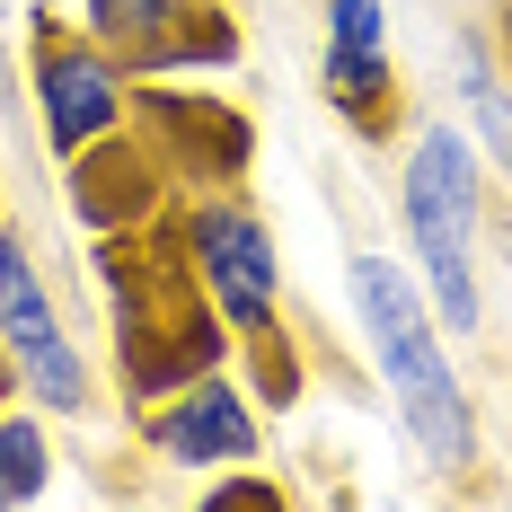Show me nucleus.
<instances>
[{
	"instance_id": "obj_1",
	"label": "nucleus",
	"mask_w": 512,
	"mask_h": 512,
	"mask_svg": "<svg viewBox=\"0 0 512 512\" xmlns=\"http://www.w3.org/2000/svg\"><path fill=\"white\" fill-rule=\"evenodd\" d=\"M345 292H354V318H362V336H371V362L389 380L398 424L415 433V451L433 468L460 477L477 460V415H468V389H460V371H451V354H442L433 292L415 283L407 265H389V256H354L345 265Z\"/></svg>"
},
{
	"instance_id": "obj_2",
	"label": "nucleus",
	"mask_w": 512,
	"mask_h": 512,
	"mask_svg": "<svg viewBox=\"0 0 512 512\" xmlns=\"http://www.w3.org/2000/svg\"><path fill=\"white\" fill-rule=\"evenodd\" d=\"M477 221H486V168L477 142L451 124H424L407 142V230L424 256V292L442 327L477 336L486 327V283H477Z\"/></svg>"
},
{
	"instance_id": "obj_3",
	"label": "nucleus",
	"mask_w": 512,
	"mask_h": 512,
	"mask_svg": "<svg viewBox=\"0 0 512 512\" xmlns=\"http://www.w3.org/2000/svg\"><path fill=\"white\" fill-rule=\"evenodd\" d=\"M177 248H186V274L204 283V301L221 309L230 336H265L274 327V301H283V256L265 239V221L230 195H204L177 221Z\"/></svg>"
},
{
	"instance_id": "obj_4",
	"label": "nucleus",
	"mask_w": 512,
	"mask_h": 512,
	"mask_svg": "<svg viewBox=\"0 0 512 512\" xmlns=\"http://www.w3.org/2000/svg\"><path fill=\"white\" fill-rule=\"evenodd\" d=\"M0 354H9L18 389L36 407H53V415L89 407V362H80V345H71V327H62V309H53L18 230H0Z\"/></svg>"
},
{
	"instance_id": "obj_5",
	"label": "nucleus",
	"mask_w": 512,
	"mask_h": 512,
	"mask_svg": "<svg viewBox=\"0 0 512 512\" xmlns=\"http://www.w3.org/2000/svg\"><path fill=\"white\" fill-rule=\"evenodd\" d=\"M89 36L133 71H230L239 18L221 0H89Z\"/></svg>"
},
{
	"instance_id": "obj_6",
	"label": "nucleus",
	"mask_w": 512,
	"mask_h": 512,
	"mask_svg": "<svg viewBox=\"0 0 512 512\" xmlns=\"http://www.w3.org/2000/svg\"><path fill=\"white\" fill-rule=\"evenodd\" d=\"M124 71L98 36H45L36 45V115H45V142L62 159L89 151L98 133H124Z\"/></svg>"
},
{
	"instance_id": "obj_7",
	"label": "nucleus",
	"mask_w": 512,
	"mask_h": 512,
	"mask_svg": "<svg viewBox=\"0 0 512 512\" xmlns=\"http://www.w3.org/2000/svg\"><path fill=\"white\" fill-rule=\"evenodd\" d=\"M142 442L168 468H239V460H256V415L230 389V371H204V380L168 389V407L142 424Z\"/></svg>"
},
{
	"instance_id": "obj_8",
	"label": "nucleus",
	"mask_w": 512,
	"mask_h": 512,
	"mask_svg": "<svg viewBox=\"0 0 512 512\" xmlns=\"http://www.w3.org/2000/svg\"><path fill=\"white\" fill-rule=\"evenodd\" d=\"M142 151H151L168 177H204V186H221V177L248 168L256 133L230 115V106H212V98L151 89V98H142Z\"/></svg>"
},
{
	"instance_id": "obj_9",
	"label": "nucleus",
	"mask_w": 512,
	"mask_h": 512,
	"mask_svg": "<svg viewBox=\"0 0 512 512\" xmlns=\"http://www.w3.org/2000/svg\"><path fill=\"white\" fill-rule=\"evenodd\" d=\"M327 98L345 106L362 133H389L398 71H389V18H380V0H327Z\"/></svg>"
},
{
	"instance_id": "obj_10",
	"label": "nucleus",
	"mask_w": 512,
	"mask_h": 512,
	"mask_svg": "<svg viewBox=\"0 0 512 512\" xmlns=\"http://www.w3.org/2000/svg\"><path fill=\"white\" fill-rule=\"evenodd\" d=\"M159 168L142 142H115V133H98L89 151H71V212H80V230L89 239H124V230H142L159 204Z\"/></svg>"
},
{
	"instance_id": "obj_11",
	"label": "nucleus",
	"mask_w": 512,
	"mask_h": 512,
	"mask_svg": "<svg viewBox=\"0 0 512 512\" xmlns=\"http://www.w3.org/2000/svg\"><path fill=\"white\" fill-rule=\"evenodd\" d=\"M53 486V451L36 415H0V504H36Z\"/></svg>"
},
{
	"instance_id": "obj_12",
	"label": "nucleus",
	"mask_w": 512,
	"mask_h": 512,
	"mask_svg": "<svg viewBox=\"0 0 512 512\" xmlns=\"http://www.w3.org/2000/svg\"><path fill=\"white\" fill-rule=\"evenodd\" d=\"M460 80H468V115H477V133L504 142V159H512V98L495 89V71H486V53H477V45L460 53Z\"/></svg>"
},
{
	"instance_id": "obj_13",
	"label": "nucleus",
	"mask_w": 512,
	"mask_h": 512,
	"mask_svg": "<svg viewBox=\"0 0 512 512\" xmlns=\"http://www.w3.org/2000/svg\"><path fill=\"white\" fill-rule=\"evenodd\" d=\"M212 504H283V486H274V477H221Z\"/></svg>"
},
{
	"instance_id": "obj_14",
	"label": "nucleus",
	"mask_w": 512,
	"mask_h": 512,
	"mask_svg": "<svg viewBox=\"0 0 512 512\" xmlns=\"http://www.w3.org/2000/svg\"><path fill=\"white\" fill-rule=\"evenodd\" d=\"M9 380H18V371H9V354H0V398H9Z\"/></svg>"
}]
</instances>
